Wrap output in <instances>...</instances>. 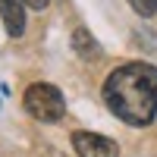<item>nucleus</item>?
I'll return each instance as SVG.
<instances>
[{
	"instance_id": "f257e3e1",
	"label": "nucleus",
	"mask_w": 157,
	"mask_h": 157,
	"mask_svg": "<svg viewBox=\"0 0 157 157\" xmlns=\"http://www.w3.org/2000/svg\"><path fill=\"white\" fill-rule=\"evenodd\" d=\"M104 101L116 120L129 126H148L157 116V66L126 63L104 82Z\"/></svg>"
},
{
	"instance_id": "f03ea898",
	"label": "nucleus",
	"mask_w": 157,
	"mask_h": 157,
	"mask_svg": "<svg viewBox=\"0 0 157 157\" xmlns=\"http://www.w3.org/2000/svg\"><path fill=\"white\" fill-rule=\"evenodd\" d=\"M22 101H25V110H29L35 120H41V123H57L60 116L66 113V101H63L60 88L47 85V82L32 85Z\"/></svg>"
},
{
	"instance_id": "7ed1b4c3",
	"label": "nucleus",
	"mask_w": 157,
	"mask_h": 157,
	"mask_svg": "<svg viewBox=\"0 0 157 157\" xmlns=\"http://www.w3.org/2000/svg\"><path fill=\"white\" fill-rule=\"evenodd\" d=\"M72 148L78 157H120V145L113 138L94 132H72Z\"/></svg>"
},
{
	"instance_id": "20e7f679",
	"label": "nucleus",
	"mask_w": 157,
	"mask_h": 157,
	"mask_svg": "<svg viewBox=\"0 0 157 157\" xmlns=\"http://www.w3.org/2000/svg\"><path fill=\"white\" fill-rule=\"evenodd\" d=\"M0 16L10 38H19L25 32V0H0Z\"/></svg>"
},
{
	"instance_id": "39448f33",
	"label": "nucleus",
	"mask_w": 157,
	"mask_h": 157,
	"mask_svg": "<svg viewBox=\"0 0 157 157\" xmlns=\"http://www.w3.org/2000/svg\"><path fill=\"white\" fill-rule=\"evenodd\" d=\"M72 50H75L82 60H98V57H101V47H98L94 38H91L88 29H75V32H72Z\"/></svg>"
},
{
	"instance_id": "423d86ee",
	"label": "nucleus",
	"mask_w": 157,
	"mask_h": 157,
	"mask_svg": "<svg viewBox=\"0 0 157 157\" xmlns=\"http://www.w3.org/2000/svg\"><path fill=\"white\" fill-rule=\"evenodd\" d=\"M129 3H132L135 13H141V16H154L157 13V0H129Z\"/></svg>"
},
{
	"instance_id": "0eeeda50",
	"label": "nucleus",
	"mask_w": 157,
	"mask_h": 157,
	"mask_svg": "<svg viewBox=\"0 0 157 157\" xmlns=\"http://www.w3.org/2000/svg\"><path fill=\"white\" fill-rule=\"evenodd\" d=\"M50 3V0H25V6H32V10H44Z\"/></svg>"
}]
</instances>
